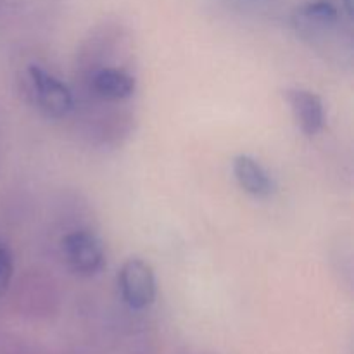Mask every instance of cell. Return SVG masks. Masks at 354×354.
Instances as JSON below:
<instances>
[{
	"instance_id": "6da1fadb",
	"label": "cell",
	"mask_w": 354,
	"mask_h": 354,
	"mask_svg": "<svg viewBox=\"0 0 354 354\" xmlns=\"http://www.w3.org/2000/svg\"><path fill=\"white\" fill-rule=\"evenodd\" d=\"M61 252L68 268L80 277L97 275L106 263L102 241L90 230H75L64 235Z\"/></svg>"
},
{
	"instance_id": "7a4b0ae2",
	"label": "cell",
	"mask_w": 354,
	"mask_h": 354,
	"mask_svg": "<svg viewBox=\"0 0 354 354\" xmlns=\"http://www.w3.org/2000/svg\"><path fill=\"white\" fill-rule=\"evenodd\" d=\"M118 287L131 310H145L156 301L158 283L154 268L142 258H130L118 272Z\"/></svg>"
},
{
	"instance_id": "3957f363",
	"label": "cell",
	"mask_w": 354,
	"mask_h": 354,
	"mask_svg": "<svg viewBox=\"0 0 354 354\" xmlns=\"http://www.w3.org/2000/svg\"><path fill=\"white\" fill-rule=\"evenodd\" d=\"M28 80H30L35 102L40 107L41 113L55 120L66 118L71 113L75 107V97L66 83L37 64H31L28 68Z\"/></svg>"
},
{
	"instance_id": "277c9868",
	"label": "cell",
	"mask_w": 354,
	"mask_h": 354,
	"mask_svg": "<svg viewBox=\"0 0 354 354\" xmlns=\"http://www.w3.org/2000/svg\"><path fill=\"white\" fill-rule=\"evenodd\" d=\"M297 127L306 137L320 133L325 124V107L320 97L311 90L289 88L283 92Z\"/></svg>"
},
{
	"instance_id": "5b68a950",
	"label": "cell",
	"mask_w": 354,
	"mask_h": 354,
	"mask_svg": "<svg viewBox=\"0 0 354 354\" xmlns=\"http://www.w3.org/2000/svg\"><path fill=\"white\" fill-rule=\"evenodd\" d=\"M232 173L239 187L256 199H265L275 192V182L261 162L252 156L239 154L232 161Z\"/></svg>"
},
{
	"instance_id": "8992f818",
	"label": "cell",
	"mask_w": 354,
	"mask_h": 354,
	"mask_svg": "<svg viewBox=\"0 0 354 354\" xmlns=\"http://www.w3.org/2000/svg\"><path fill=\"white\" fill-rule=\"evenodd\" d=\"M341 19L339 9L332 0H310L294 14L297 31L306 37L324 35L335 28Z\"/></svg>"
},
{
	"instance_id": "52a82bcc",
	"label": "cell",
	"mask_w": 354,
	"mask_h": 354,
	"mask_svg": "<svg viewBox=\"0 0 354 354\" xmlns=\"http://www.w3.org/2000/svg\"><path fill=\"white\" fill-rule=\"evenodd\" d=\"M90 85H92V92L99 99L120 102L133 95L137 88V80L124 69L100 68L92 75Z\"/></svg>"
},
{
	"instance_id": "ba28073f",
	"label": "cell",
	"mask_w": 354,
	"mask_h": 354,
	"mask_svg": "<svg viewBox=\"0 0 354 354\" xmlns=\"http://www.w3.org/2000/svg\"><path fill=\"white\" fill-rule=\"evenodd\" d=\"M14 275L12 252L3 242H0V297L7 292Z\"/></svg>"
},
{
	"instance_id": "9c48e42d",
	"label": "cell",
	"mask_w": 354,
	"mask_h": 354,
	"mask_svg": "<svg viewBox=\"0 0 354 354\" xmlns=\"http://www.w3.org/2000/svg\"><path fill=\"white\" fill-rule=\"evenodd\" d=\"M342 2H344L346 12H348L349 16H353V0H342Z\"/></svg>"
}]
</instances>
